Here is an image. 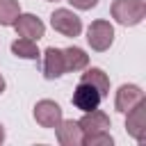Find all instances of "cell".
<instances>
[{"label": "cell", "instance_id": "obj_8", "mask_svg": "<svg viewBox=\"0 0 146 146\" xmlns=\"http://www.w3.org/2000/svg\"><path fill=\"white\" fill-rule=\"evenodd\" d=\"M66 71V64H64V52L59 48H48L43 52V75L48 80L52 78H59L62 73Z\"/></svg>", "mask_w": 146, "mask_h": 146}, {"label": "cell", "instance_id": "obj_2", "mask_svg": "<svg viewBox=\"0 0 146 146\" xmlns=\"http://www.w3.org/2000/svg\"><path fill=\"white\" fill-rule=\"evenodd\" d=\"M87 41L94 50H107L114 41V27L107 21H94L87 30Z\"/></svg>", "mask_w": 146, "mask_h": 146}, {"label": "cell", "instance_id": "obj_12", "mask_svg": "<svg viewBox=\"0 0 146 146\" xmlns=\"http://www.w3.org/2000/svg\"><path fill=\"white\" fill-rule=\"evenodd\" d=\"M80 82L91 84V87L100 94V98H105V96H107V91H110V80H107V75H105L100 68H89L87 73H82Z\"/></svg>", "mask_w": 146, "mask_h": 146}, {"label": "cell", "instance_id": "obj_18", "mask_svg": "<svg viewBox=\"0 0 146 146\" xmlns=\"http://www.w3.org/2000/svg\"><path fill=\"white\" fill-rule=\"evenodd\" d=\"M2 91H5V78L0 75V94H2Z\"/></svg>", "mask_w": 146, "mask_h": 146}, {"label": "cell", "instance_id": "obj_20", "mask_svg": "<svg viewBox=\"0 0 146 146\" xmlns=\"http://www.w3.org/2000/svg\"><path fill=\"white\" fill-rule=\"evenodd\" d=\"M48 2H57V0H48Z\"/></svg>", "mask_w": 146, "mask_h": 146}, {"label": "cell", "instance_id": "obj_7", "mask_svg": "<svg viewBox=\"0 0 146 146\" xmlns=\"http://www.w3.org/2000/svg\"><path fill=\"white\" fill-rule=\"evenodd\" d=\"M14 27H16V32L21 34V36H25V39H41L43 36V32H46V27H43V23L36 18V16H32V14H18V18L14 21Z\"/></svg>", "mask_w": 146, "mask_h": 146}, {"label": "cell", "instance_id": "obj_6", "mask_svg": "<svg viewBox=\"0 0 146 146\" xmlns=\"http://www.w3.org/2000/svg\"><path fill=\"white\" fill-rule=\"evenodd\" d=\"M125 114H128V121H125L128 132H130L137 141H144V137H146V103H144V100L137 103V105H135L132 110H128Z\"/></svg>", "mask_w": 146, "mask_h": 146}, {"label": "cell", "instance_id": "obj_13", "mask_svg": "<svg viewBox=\"0 0 146 146\" xmlns=\"http://www.w3.org/2000/svg\"><path fill=\"white\" fill-rule=\"evenodd\" d=\"M62 52H64L66 71H82V68L89 64V57H87V52H84L82 48L71 46V48H66V50H62Z\"/></svg>", "mask_w": 146, "mask_h": 146}, {"label": "cell", "instance_id": "obj_19", "mask_svg": "<svg viewBox=\"0 0 146 146\" xmlns=\"http://www.w3.org/2000/svg\"><path fill=\"white\" fill-rule=\"evenodd\" d=\"M5 141V130H2V125H0V144Z\"/></svg>", "mask_w": 146, "mask_h": 146}, {"label": "cell", "instance_id": "obj_16", "mask_svg": "<svg viewBox=\"0 0 146 146\" xmlns=\"http://www.w3.org/2000/svg\"><path fill=\"white\" fill-rule=\"evenodd\" d=\"M82 144L84 146H112V137H110L107 130L87 132V135H82Z\"/></svg>", "mask_w": 146, "mask_h": 146}, {"label": "cell", "instance_id": "obj_3", "mask_svg": "<svg viewBox=\"0 0 146 146\" xmlns=\"http://www.w3.org/2000/svg\"><path fill=\"white\" fill-rule=\"evenodd\" d=\"M50 23H52V27H55L59 34H64V36H78L80 30H82L80 18H78L73 11H68V9H57V11L50 16Z\"/></svg>", "mask_w": 146, "mask_h": 146}, {"label": "cell", "instance_id": "obj_10", "mask_svg": "<svg viewBox=\"0 0 146 146\" xmlns=\"http://www.w3.org/2000/svg\"><path fill=\"white\" fill-rule=\"evenodd\" d=\"M141 100H144V91L137 84H123L116 91V110L119 112H128Z\"/></svg>", "mask_w": 146, "mask_h": 146}, {"label": "cell", "instance_id": "obj_17", "mask_svg": "<svg viewBox=\"0 0 146 146\" xmlns=\"http://www.w3.org/2000/svg\"><path fill=\"white\" fill-rule=\"evenodd\" d=\"M73 7H78V9H91V7H96V2L98 0H68Z\"/></svg>", "mask_w": 146, "mask_h": 146}, {"label": "cell", "instance_id": "obj_14", "mask_svg": "<svg viewBox=\"0 0 146 146\" xmlns=\"http://www.w3.org/2000/svg\"><path fill=\"white\" fill-rule=\"evenodd\" d=\"M11 52H14L16 57H23V59H36V57H39L36 43H34L32 39H25V36L11 43Z\"/></svg>", "mask_w": 146, "mask_h": 146}, {"label": "cell", "instance_id": "obj_11", "mask_svg": "<svg viewBox=\"0 0 146 146\" xmlns=\"http://www.w3.org/2000/svg\"><path fill=\"white\" fill-rule=\"evenodd\" d=\"M57 139L62 146H80L82 144V130L78 121H59L57 123Z\"/></svg>", "mask_w": 146, "mask_h": 146}, {"label": "cell", "instance_id": "obj_5", "mask_svg": "<svg viewBox=\"0 0 146 146\" xmlns=\"http://www.w3.org/2000/svg\"><path fill=\"white\" fill-rule=\"evenodd\" d=\"M100 94L91 87V84H87V82H80L78 87H75V91H73V105L78 107V110H82V112H91V110H96L98 105H100Z\"/></svg>", "mask_w": 146, "mask_h": 146}, {"label": "cell", "instance_id": "obj_4", "mask_svg": "<svg viewBox=\"0 0 146 146\" xmlns=\"http://www.w3.org/2000/svg\"><path fill=\"white\" fill-rule=\"evenodd\" d=\"M34 119L43 128H57V123L62 121V107L55 100H39L34 107Z\"/></svg>", "mask_w": 146, "mask_h": 146}, {"label": "cell", "instance_id": "obj_1", "mask_svg": "<svg viewBox=\"0 0 146 146\" xmlns=\"http://www.w3.org/2000/svg\"><path fill=\"white\" fill-rule=\"evenodd\" d=\"M112 16L121 25H137L146 16V2L144 0H114Z\"/></svg>", "mask_w": 146, "mask_h": 146}, {"label": "cell", "instance_id": "obj_9", "mask_svg": "<svg viewBox=\"0 0 146 146\" xmlns=\"http://www.w3.org/2000/svg\"><path fill=\"white\" fill-rule=\"evenodd\" d=\"M78 125H80L82 135H87V132H100V130L110 128V116L96 107L91 112H84V116L78 121Z\"/></svg>", "mask_w": 146, "mask_h": 146}, {"label": "cell", "instance_id": "obj_15", "mask_svg": "<svg viewBox=\"0 0 146 146\" xmlns=\"http://www.w3.org/2000/svg\"><path fill=\"white\" fill-rule=\"evenodd\" d=\"M18 14H21L18 0H0V25H14Z\"/></svg>", "mask_w": 146, "mask_h": 146}]
</instances>
